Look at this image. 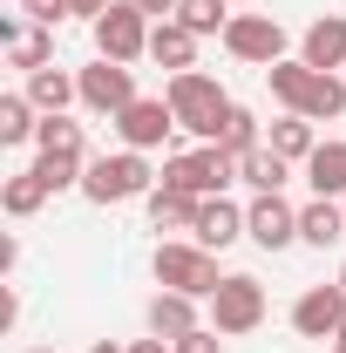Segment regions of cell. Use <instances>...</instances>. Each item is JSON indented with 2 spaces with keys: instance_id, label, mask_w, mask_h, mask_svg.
<instances>
[{
  "instance_id": "83f0119b",
  "label": "cell",
  "mask_w": 346,
  "mask_h": 353,
  "mask_svg": "<svg viewBox=\"0 0 346 353\" xmlns=\"http://www.w3.org/2000/svg\"><path fill=\"white\" fill-rule=\"evenodd\" d=\"M217 150H224V157H252V150H258V116H252V109H231L224 130H217Z\"/></svg>"
},
{
  "instance_id": "2e32d148",
  "label": "cell",
  "mask_w": 346,
  "mask_h": 353,
  "mask_svg": "<svg viewBox=\"0 0 346 353\" xmlns=\"http://www.w3.org/2000/svg\"><path fill=\"white\" fill-rule=\"evenodd\" d=\"M21 95H28V102H34L41 116H61L68 102H82V82H75V75H61V68H34Z\"/></svg>"
},
{
  "instance_id": "4316f807",
  "label": "cell",
  "mask_w": 346,
  "mask_h": 353,
  "mask_svg": "<svg viewBox=\"0 0 346 353\" xmlns=\"http://www.w3.org/2000/svg\"><path fill=\"white\" fill-rule=\"evenodd\" d=\"M176 21H183L197 41H204V34H224V28H231V0H183Z\"/></svg>"
},
{
  "instance_id": "484cf974",
  "label": "cell",
  "mask_w": 346,
  "mask_h": 353,
  "mask_svg": "<svg viewBox=\"0 0 346 353\" xmlns=\"http://www.w3.org/2000/svg\"><path fill=\"white\" fill-rule=\"evenodd\" d=\"M272 150H278L285 163H305V157L319 150V143H312V123H305V116H278V123H272Z\"/></svg>"
},
{
  "instance_id": "836d02e7",
  "label": "cell",
  "mask_w": 346,
  "mask_h": 353,
  "mask_svg": "<svg viewBox=\"0 0 346 353\" xmlns=\"http://www.w3.org/2000/svg\"><path fill=\"white\" fill-rule=\"evenodd\" d=\"M130 353H176V347H170V340H136Z\"/></svg>"
},
{
  "instance_id": "e575fe53",
  "label": "cell",
  "mask_w": 346,
  "mask_h": 353,
  "mask_svg": "<svg viewBox=\"0 0 346 353\" xmlns=\"http://www.w3.org/2000/svg\"><path fill=\"white\" fill-rule=\"evenodd\" d=\"M88 353H130V347H116V340H95V347H88Z\"/></svg>"
},
{
  "instance_id": "d6986e66",
  "label": "cell",
  "mask_w": 346,
  "mask_h": 353,
  "mask_svg": "<svg viewBox=\"0 0 346 353\" xmlns=\"http://www.w3.org/2000/svg\"><path fill=\"white\" fill-rule=\"evenodd\" d=\"M305 183L319 190V197H346V143H319L312 157H305Z\"/></svg>"
},
{
  "instance_id": "277c9868",
  "label": "cell",
  "mask_w": 346,
  "mask_h": 353,
  "mask_svg": "<svg viewBox=\"0 0 346 353\" xmlns=\"http://www.w3.org/2000/svg\"><path fill=\"white\" fill-rule=\"evenodd\" d=\"M238 176V157H224L217 143H204V150H183V157H170L163 163V183L170 190H183V197H224V183Z\"/></svg>"
},
{
  "instance_id": "f1b7e54d",
  "label": "cell",
  "mask_w": 346,
  "mask_h": 353,
  "mask_svg": "<svg viewBox=\"0 0 346 353\" xmlns=\"http://www.w3.org/2000/svg\"><path fill=\"white\" fill-rule=\"evenodd\" d=\"M82 157H34V176H41L48 190H82Z\"/></svg>"
},
{
  "instance_id": "ba28073f",
  "label": "cell",
  "mask_w": 346,
  "mask_h": 353,
  "mask_svg": "<svg viewBox=\"0 0 346 353\" xmlns=\"http://www.w3.org/2000/svg\"><path fill=\"white\" fill-rule=\"evenodd\" d=\"M224 48H231L238 61H252V68H272V61H285V28H278L272 14H231Z\"/></svg>"
},
{
  "instance_id": "6da1fadb",
  "label": "cell",
  "mask_w": 346,
  "mask_h": 353,
  "mask_svg": "<svg viewBox=\"0 0 346 353\" xmlns=\"http://www.w3.org/2000/svg\"><path fill=\"white\" fill-rule=\"evenodd\" d=\"M163 102L176 109V130L204 136V143H217V130H224V116L238 109V102L224 95V82H217V75H197V68H183V75H170V88H163Z\"/></svg>"
},
{
  "instance_id": "52a82bcc",
  "label": "cell",
  "mask_w": 346,
  "mask_h": 353,
  "mask_svg": "<svg viewBox=\"0 0 346 353\" xmlns=\"http://www.w3.org/2000/svg\"><path fill=\"white\" fill-rule=\"evenodd\" d=\"M75 82H82V109L109 116V123L136 102V68H130V61H102V54H95V68H82Z\"/></svg>"
},
{
  "instance_id": "7a4b0ae2",
  "label": "cell",
  "mask_w": 346,
  "mask_h": 353,
  "mask_svg": "<svg viewBox=\"0 0 346 353\" xmlns=\"http://www.w3.org/2000/svg\"><path fill=\"white\" fill-rule=\"evenodd\" d=\"M156 176H150V157L143 150H116V157H95L82 170V197L88 204H130V197H150Z\"/></svg>"
},
{
  "instance_id": "7c38bea8",
  "label": "cell",
  "mask_w": 346,
  "mask_h": 353,
  "mask_svg": "<svg viewBox=\"0 0 346 353\" xmlns=\"http://www.w3.org/2000/svg\"><path fill=\"white\" fill-rule=\"evenodd\" d=\"M299 61L319 68V75H340V68H346V14H319V21L305 28Z\"/></svg>"
},
{
  "instance_id": "30bf717a",
  "label": "cell",
  "mask_w": 346,
  "mask_h": 353,
  "mask_svg": "<svg viewBox=\"0 0 346 353\" xmlns=\"http://www.w3.org/2000/svg\"><path fill=\"white\" fill-rule=\"evenodd\" d=\"M292 326H299V340H340V333H346V292H340V279H333V285L299 292Z\"/></svg>"
},
{
  "instance_id": "9a60e30c",
  "label": "cell",
  "mask_w": 346,
  "mask_h": 353,
  "mask_svg": "<svg viewBox=\"0 0 346 353\" xmlns=\"http://www.w3.org/2000/svg\"><path fill=\"white\" fill-rule=\"evenodd\" d=\"M150 333H156V340L197 333V299H190V292H156V299H150Z\"/></svg>"
},
{
  "instance_id": "ac0fdd59",
  "label": "cell",
  "mask_w": 346,
  "mask_h": 353,
  "mask_svg": "<svg viewBox=\"0 0 346 353\" xmlns=\"http://www.w3.org/2000/svg\"><path fill=\"white\" fill-rule=\"evenodd\" d=\"M340 109H346V75H319V68H312V82H305V95H299L292 116H305V123H333Z\"/></svg>"
},
{
  "instance_id": "8d00e7d4",
  "label": "cell",
  "mask_w": 346,
  "mask_h": 353,
  "mask_svg": "<svg viewBox=\"0 0 346 353\" xmlns=\"http://www.w3.org/2000/svg\"><path fill=\"white\" fill-rule=\"evenodd\" d=\"M333 353H346V333H340V347H333Z\"/></svg>"
},
{
  "instance_id": "44dd1931",
  "label": "cell",
  "mask_w": 346,
  "mask_h": 353,
  "mask_svg": "<svg viewBox=\"0 0 346 353\" xmlns=\"http://www.w3.org/2000/svg\"><path fill=\"white\" fill-rule=\"evenodd\" d=\"M48 197H54V190H48L34 170H14L7 183H0V211H7V218H34Z\"/></svg>"
},
{
  "instance_id": "74e56055",
  "label": "cell",
  "mask_w": 346,
  "mask_h": 353,
  "mask_svg": "<svg viewBox=\"0 0 346 353\" xmlns=\"http://www.w3.org/2000/svg\"><path fill=\"white\" fill-rule=\"evenodd\" d=\"M34 353H54V347H34Z\"/></svg>"
},
{
  "instance_id": "9c48e42d",
  "label": "cell",
  "mask_w": 346,
  "mask_h": 353,
  "mask_svg": "<svg viewBox=\"0 0 346 353\" xmlns=\"http://www.w3.org/2000/svg\"><path fill=\"white\" fill-rule=\"evenodd\" d=\"M170 130H176V109L163 102V95H136L130 109L116 116V136H123V150H163L170 143Z\"/></svg>"
},
{
  "instance_id": "ffe728a7",
  "label": "cell",
  "mask_w": 346,
  "mask_h": 353,
  "mask_svg": "<svg viewBox=\"0 0 346 353\" xmlns=\"http://www.w3.org/2000/svg\"><path fill=\"white\" fill-rule=\"evenodd\" d=\"M143 204H150V224H156V231H190L204 197H183V190H170V183H156Z\"/></svg>"
},
{
  "instance_id": "8fae6325",
  "label": "cell",
  "mask_w": 346,
  "mask_h": 353,
  "mask_svg": "<svg viewBox=\"0 0 346 353\" xmlns=\"http://www.w3.org/2000/svg\"><path fill=\"white\" fill-rule=\"evenodd\" d=\"M245 238L265 245V252H285V245L299 238V211H292L278 190H265V197H252V211H245Z\"/></svg>"
},
{
  "instance_id": "3957f363",
  "label": "cell",
  "mask_w": 346,
  "mask_h": 353,
  "mask_svg": "<svg viewBox=\"0 0 346 353\" xmlns=\"http://www.w3.org/2000/svg\"><path fill=\"white\" fill-rule=\"evenodd\" d=\"M156 285H163V292H190V299H211L217 285H224L217 252H204L197 238H170V245H156Z\"/></svg>"
},
{
  "instance_id": "5bb4252c",
  "label": "cell",
  "mask_w": 346,
  "mask_h": 353,
  "mask_svg": "<svg viewBox=\"0 0 346 353\" xmlns=\"http://www.w3.org/2000/svg\"><path fill=\"white\" fill-rule=\"evenodd\" d=\"M150 61H163L170 75L197 68V34H190L183 21H156V28H150Z\"/></svg>"
},
{
  "instance_id": "d590c367",
  "label": "cell",
  "mask_w": 346,
  "mask_h": 353,
  "mask_svg": "<svg viewBox=\"0 0 346 353\" xmlns=\"http://www.w3.org/2000/svg\"><path fill=\"white\" fill-rule=\"evenodd\" d=\"M340 292H346V265H340Z\"/></svg>"
},
{
  "instance_id": "5b68a950",
  "label": "cell",
  "mask_w": 346,
  "mask_h": 353,
  "mask_svg": "<svg viewBox=\"0 0 346 353\" xmlns=\"http://www.w3.org/2000/svg\"><path fill=\"white\" fill-rule=\"evenodd\" d=\"M95 54H102V61H136V54H150V14H143L136 0H116V7L95 21Z\"/></svg>"
},
{
  "instance_id": "7402d4cb",
  "label": "cell",
  "mask_w": 346,
  "mask_h": 353,
  "mask_svg": "<svg viewBox=\"0 0 346 353\" xmlns=\"http://www.w3.org/2000/svg\"><path fill=\"white\" fill-rule=\"evenodd\" d=\"M238 176H245V183H252V190L265 197V190H278V183L292 176V163H285V157H278L272 143H258L252 157H238Z\"/></svg>"
},
{
  "instance_id": "4fadbf2b",
  "label": "cell",
  "mask_w": 346,
  "mask_h": 353,
  "mask_svg": "<svg viewBox=\"0 0 346 353\" xmlns=\"http://www.w3.org/2000/svg\"><path fill=\"white\" fill-rule=\"evenodd\" d=\"M190 238H197L204 252H224V245L245 238V211H238L231 197H204V204H197V224H190Z\"/></svg>"
},
{
  "instance_id": "f35d334b",
  "label": "cell",
  "mask_w": 346,
  "mask_h": 353,
  "mask_svg": "<svg viewBox=\"0 0 346 353\" xmlns=\"http://www.w3.org/2000/svg\"><path fill=\"white\" fill-rule=\"evenodd\" d=\"M340 204H346V197H340Z\"/></svg>"
},
{
  "instance_id": "603a6c76",
  "label": "cell",
  "mask_w": 346,
  "mask_h": 353,
  "mask_svg": "<svg viewBox=\"0 0 346 353\" xmlns=\"http://www.w3.org/2000/svg\"><path fill=\"white\" fill-rule=\"evenodd\" d=\"M41 136V109L28 95H0V143H34Z\"/></svg>"
},
{
  "instance_id": "4dcf8cb0",
  "label": "cell",
  "mask_w": 346,
  "mask_h": 353,
  "mask_svg": "<svg viewBox=\"0 0 346 353\" xmlns=\"http://www.w3.org/2000/svg\"><path fill=\"white\" fill-rule=\"evenodd\" d=\"M21 7H28V21H34V28H54V21L68 14V0H21Z\"/></svg>"
},
{
  "instance_id": "d4e9b609",
  "label": "cell",
  "mask_w": 346,
  "mask_h": 353,
  "mask_svg": "<svg viewBox=\"0 0 346 353\" xmlns=\"http://www.w3.org/2000/svg\"><path fill=\"white\" fill-rule=\"evenodd\" d=\"M34 150H41V157H82V123H68V116H41ZM82 163H88V157H82Z\"/></svg>"
},
{
  "instance_id": "8992f818",
  "label": "cell",
  "mask_w": 346,
  "mask_h": 353,
  "mask_svg": "<svg viewBox=\"0 0 346 353\" xmlns=\"http://www.w3.org/2000/svg\"><path fill=\"white\" fill-rule=\"evenodd\" d=\"M258 319H265V285L252 279V272H231V279L211 292V326L217 333H252Z\"/></svg>"
},
{
  "instance_id": "d6a6232c",
  "label": "cell",
  "mask_w": 346,
  "mask_h": 353,
  "mask_svg": "<svg viewBox=\"0 0 346 353\" xmlns=\"http://www.w3.org/2000/svg\"><path fill=\"white\" fill-rule=\"evenodd\" d=\"M109 7H116V0H68V14H88V21H102Z\"/></svg>"
},
{
  "instance_id": "e0dca14e",
  "label": "cell",
  "mask_w": 346,
  "mask_h": 353,
  "mask_svg": "<svg viewBox=\"0 0 346 353\" xmlns=\"http://www.w3.org/2000/svg\"><path fill=\"white\" fill-rule=\"evenodd\" d=\"M299 238L319 245V252L340 245V238H346V204H340V197H312V204L299 211Z\"/></svg>"
},
{
  "instance_id": "1f68e13d",
  "label": "cell",
  "mask_w": 346,
  "mask_h": 353,
  "mask_svg": "<svg viewBox=\"0 0 346 353\" xmlns=\"http://www.w3.org/2000/svg\"><path fill=\"white\" fill-rule=\"evenodd\" d=\"M136 7H143L150 21H176V7H183V0H136Z\"/></svg>"
},
{
  "instance_id": "f546056e",
  "label": "cell",
  "mask_w": 346,
  "mask_h": 353,
  "mask_svg": "<svg viewBox=\"0 0 346 353\" xmlns=\"http://www.w3.org/2000/svg\"><path fill=\"white\" fill-rule=\"evenodd\" d=\"M176 353H224V333L217 326H197V333H183V340H170Z\"/></svg>"
},
{
  "instance_id": "cb8c5ba5",
  "label": "cell",
  "mask_w": 346,
  "mask_h": 353,
  "mask_svg": "<svg viewBox=\"0 0 346 353\" xmlns=\"http://www.w3.org/2000/svg\"><path fill=\"white\" fill-rule=\"evenodd\" d=\"M54 61V28H28L21 41H7V68H21V75H34Z\"/></svg>"
}]
</instances>
